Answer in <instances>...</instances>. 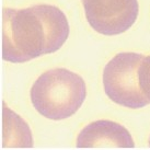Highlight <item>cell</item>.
I'll return each instance as SVG.
<instances>
[{"label":"cell","mask_w":150,"mask_h":150,"mask_svg":"<svg viewBox=\"0 0 150 150\" xmlns=\"http://www.w3.org/2000/svg\"><path fill=\"white\" fill-rule=\"evenodd\" d=\"M2 147H31L32 136L28 124L4 103Z\"/></svg>","instance_id":"6"},{"label":"cell","mask_w":150,"mask_h":150,"mask_svg":"<svg viewBox=\"0 0 150 150\" xmlns=\"http://www.w3.org/2000/svg\"><path fill=\"white\" fill-rule=\"evenodd\" d=\"M149 145H150V139H149Z\"/></svg>","instance_id":"8"},{"label":"cell","mask_w":150,"mask_h":150,"mask_svg":"<svg viewBox=\"0 0 150 150\" xmlns=\"http://www.w3.org/2000/svg\"><path fill=\"white\" fill-rule=\"evenodd\" d=\"M144 55L120 53L104 67L103 87L106 96L116 104L129 108H140L150 104L139 83V66Z\"/></svg>","instance_id":"3"},{"label":"cell","mask_w":150,"mask_h":150,"mask_svg":"<svg viewBox=\"0 0 150 150\" xmlns=\"http://www.w3.org/2000/svg\"><path fill=\"white\" fill-rule=\"evenodd\" d=\"M88 23L103 35H118L130 29L138 17L137 0H81Z\"/></svg>","instance_id":"4"},{"label":"cell","mask_w":150,"mask_h":150,"mask_svg":"<svg viewBox=\"0 0 150 150\" xmlns=\"http://www.w3.org/2000/svg\"><path fill=\"white\" fill-rule=\"evenodd\" d=\"M87 88L78 74L55 68L38 77L31 89L34 108L46 118L60 121L72 116L83 104Z\"/></svg>","instance_id":"2"},{"label":"cell","mask_w":150,"mask_h":150,"mask_svg":"<svg viewBox=\"0 0 150 150\" xmlns=\"http://www.w3.org/2000/svg\"><path fill=\"white\" fill-rule=\"evenodd\" d=\"M78 148H134L128 130L112 121H96L86 126L77 138Z\"/></svg>","instance_id":"5"},{"label":"cell","mask_w":150,"mask_h":150,"mask_svg":"<svg viewBox=\"0 0 150 150\" xmlns=\"http://www.w3.org/2000/svg\"><path fill=\"white\" fill-rule=\"evenodd\" d=\"M139 83L144 94L150 101V55L144 57L139 66Z\"/></svg>","instance_id":"7"},{"label":"cell","mask_w":150,"mask_h":150,"mask_svg":"<svg viewBox=\"0 0 150 150\" xmlns=\"http://www.w3.org/2000/svg\"><path fill=\"white\" fill-rule=\"evenodd\" d=\"M69 36L65 13L50 4L2 10V58L25 63L55 53Z\"/></svg>","instance_id":"1"}]
</instances>
